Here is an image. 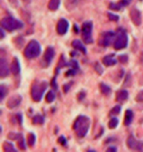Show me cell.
I'll return each instance as SVG.
<instances>
[{
	"instance_id": "cell-40",
	"label": "cell",
	"mask_w": 143,
	"mask_h": 152,
	"mask_svg": "<svg viewBox=\"0 0 143 152\" xmlns=\"http://www.w3.org/2000/svg\"><path fill=\"white\" fill-rule=\"evenodd\" d=\"M85 96H86V93H85L84 91H80V92L78 93L77 99H78L79 102H81V101H82V100L85 98Z\"/></svg>"
},
{
	"instance_id": "cell-42",
	"label": "cell",
	"mask_w": 143,
	"mask_h": 152,
	"mask_svg": "<svg viewBox=\"0 0 143 152\" xmlns=\"http://www.w3.org/2000/svg\"><path fill=\"white\" fill-rule=\"evenodd\" d=\"M72 84H73V82H71V83H65V84L63 85V91H64L65 93L70 90V88L72 87Z\"/></svg>"
},
{
	"instance_id": "cell-26",
	"label": "cell",
	"mask_w": 143,
	"mask_h": 152,
	"mask_svg": "<svg viewBox=\"0 0 143 152\" xmlns=\"http://www.w3.org/2000/svg\"><path fill=\"white\" fill-rule=\"evenodd\" d=\"M23 135L20 133H15V132H10L7 135V138L11 140H18Z\"/></svg>"
},
{
	"instance_id": "cell-13",
	"label": "cell",
	"mask_w": 143,
	"mask_h": 152,
	"mask_svg": "<svg viewBox=\"0 0 143 152\" xmlns=\"http://www.w3.org/2000/svg\"><path fill=\"white\" fill-rule=\"evenodd\" d=\"M115 54H108L104 56L102 58V64L107 66V67H110V66H113L117 64V59H115L114 57Z\"/></svg>"
},
{
	"instance_id": "cell-22",
	"label": "cell",
	"mask_w": 143,
	"mask_h": 152,
	"mask_svg": "<svg viewBox=\"0 0 143 152\" xmlns=\"http://www.w3.org/2000/svg\"><path fill=\"white\" fill-rule=\"evenodd\" d=\"M55 100V91L51 90L45 95V101L47 103H52Z\"/></svg>"
},
{
	"instance_id": "cell-41",
	"label": "cell",
	"mask_w": 143,
	"mask_h": 152,
	"mask_svg": "<svg viewBox=\"0 0 143 152\" xmlns=\"http://www.w3.org/2000/svg\"><path fill=\"white\" fill-rule=\"evenodd\" d=\"M15 120L17 121V122H18V123L21 125V124H22V122H23V116H22V114L17 113L16 115H15Z\"/></svg>"
},
{
	"instance_id": "cell-3",
	"label": "cell",
	"mask_w": 143,
	"mask_h": 152,
	"mask_svg": "<svg viewBox=\"0 0 143 152\" xmlns=\"http://www.w3.org/2000/svg\"><path fill=\"white\" fill-rule=\"evenodd\" d=\"M41 45L36 40H32L28 43L24 51V55L27 59H34L41 53Z\"/></svg>"
},
{
	"instance_id": "cell-36",
	"label": "cell",
	"mask_w": 143,
	"mask_h": 152,
	"mask_svg": "<svg viewBox=\"0 0 143 152\" xmlns=\"http://www.w3.org/2000/svg\"><path fill=\"white\" fill-rule=\"evenodd\" d=\"M135 101L138 102H143V90L140 91L135 97Z\"/></svg>"
},
{
	"instance_id": "cell-9",
	"label": "cell",
	"mask_w": 143,
	"mask_h": 152,
	"mask_svg": "<svg viewBox=\"0 0 143 152\" xmlns=\"http://www.w3.org/2000/svg\"><path fill=\"white\" fill-rule=\"evenodd\" d=\"M11 72V68L8 65V62L6 58H1L0 60V75L2 78H6L9 75Z\"/></svg>"
},
{
	"instance_id": "cell-7",
	"label": "cell",
	"mask_w": 143,
	"mask_h": 152,
	"mask_svg": "<svg viewBox=\"0 0 143 152\" xmlns=\"http://www.w3.org/2000/svg\"><path fill=\"white\" fill-rule=\"evenodd\" d=\"M116 34L112 31H107L101 34L99 37V45L103 47H108L114 44Z\"/></svg>"
},
{
	"instance_id": "cell-43",
	"label": "cell",
	"mask_w": 143,
	"mask_h": 152,
	"mask_svg": "<svg viewBox=\"0 0 143 152\" xmlns=\"http://www.w3.org/2000/svg\"><path fill=\"white\" fill-rule=\"evenodd\" d=\"M51 86L55 90H57V83H56V77H55V76L51 81Z\"/></svg>"
},
{
	"instance_id": "cell-25",
	"label": "cell",
	"mask_w": 143,
	"mask_h": 152,
	"mask_svg": "<svg viewBox=\"0 0 143 152\" xmlns=\"http://www.w3.org/2000/svg\"><path fill=\"white\" fill-rule=\"evenodd\" d=\"M35 140H36V137L34 134V133H29L27 136V144L29 147H33L35 143Z\"/></svg>"
},
{
	"instance_id": "cell-18",
	"label": "cell",
	"mask_w": 143,
	"mask_h": 152,
	"mask_svg": "<svg viewBox=\"0 0 143 152\" xmlns=\"http://www.w3.org/2000/svg\"><path fill=\"white\" fill-rule=\"evenodd\" d=\"M126 143H127V146H128L129 148H131V149H136L139 141H138L132 135H131V136H129V138L127 139V142H126Z\"/></svg>"
},
{
	"instance_id": "cell-49",
	"label": "cell",
	"mask_w": 143,
	"mask_h": 152,
	"mask_svg": "<svg viewBox=\"0 0 143 152\" xmlns=\"http://www.w3.org/2000/svg\"><path fill=\"white\" fill-rule=\"evenodd\" d=\"M140 1H142V0H140Z\"/></svg>"
},
{
	"instance_id": "cell-29",
	"label": "cell",
	"mask_w": 143,
	"mask_h": 152,
	"mask_svg": "<svg viewBox=\"0 0 143 152\" xmlns=\"http://www.w3.org/2000/svg\"><path fill=\"white\" fill-rule=\"evenodd\" d=\"M131 83H132V81H131V73H128L126 75V77H125V79H124L123 85H124V87H131Z\"/></svg>"
},
{
	"instance_id": "cell-1",
	"label": "cell",
	"mask_w": 143,
	"mask_h": 152,
	"mask_svg": "<svg viewBox=\"0 0 143 152\" xmlns=\"http://www.w3.org/2000/svg\"><path fill=\"white\" fill-rule=\"evenodd\" d=\"M73 129L75 132V134L79 138H83L90 129V119L84 115H80L76 118L74 122Z\"/></svg>"
},
{
	"instance_id": "cell-24",
	"label": "cell",
	"mask_w": 143,
	"mask_h": 152,
	"mask_svg": "<svg viewBox=\"0 0 143 152\" xmlns=\"http://www.w3.org/2000/svg\"><path fill=\"white\" fill-rule=\"evenodd\" d=\"M8 93V87L6 84H1L0 87V100L3 101L4 98L7 96Z\"/></svg>"
},
{
	"instance_id": "cell-5",
	"label": "cell",
	"mask_w": 143,
	"mask_h": 152,
	"mask_svg": "<svg viewBox=\"0 0 143 152\" xmlns=\"http://www.w3.org/2000/svg\"><path fill=\"white\" fill-rule=\"evenodd\" d=\"M128 42H129V38L128 35L123 29L120 28L118 30L115 41L113 44V46L115 48V50H121L124 49L128 46Z\"/></svg>"
},
{
	"instance_id": "cell-46",
	"label": "cell",
	"mask_w": 143,
	"mask_h": 152,
	"mask_svg": "<svg viewBox=\"0 0 143 152\" xmlns=\"http://www.w3.org/2000/svg\"><path fill=\"white\" fill-rule=\"evenodd\" d=\"M120 3L121 4L122 7H127V6L129 5V2L127 1V0H121V1H120Z\"/></svg>"
},
{
	"instance_id": "cell-45",
	"label": "cell",
	"mask_w": 143,
	"mask_h": 152,
	"mask_svg": "<svg viewBox=\"0 0 143 152\" xmlns=\"http://www.w3.org/2000/svg\"><path fill=\"white\" fill-rule=\"evenodd\" d=\"M117 148L116 147H109L108 148L106 149L107 152H117Z\"/></svg>"
},
{
	"instance_id": "cell-32",
	"label": "cell",
	"mask_w": 143,
	"mask_h": 152,
	"mask_svg": "<svg viewBox=\"0 0 143 152\" xmlns=\"http://www.w3.org/2000/svg\"><path fill=\"white\" fill-rule=\"evenodd\" d=\"M18 142H17V145H18V148L22 150H26V142H25V140L23 138V136L17 140Z\"/></svg>"
},
{
	"instance_id": "cell-11",
	"label": "cell",
	"mask_w": 143,
	"mask_h": 152,
	"mask_svg": "<svg viewBox=\"0 0 143 152\" xmlns=\"http://www.w3.org/2000/svg\"><path fill=\"white\" fill-rule=\"evenodd\" d=\"M22 102V96L19 94H15L11 96L7 102V106L8 109H15Z\"/></svg>"
},
{
	"instance_id": "cell-8",
	"label": "cell",
	"mask_w": 143,
	"mask_h": 152,
	"mask_svg": "<svg viewBox=\"0 0 143 152\" xmlns=\"http://www.w3.org/2000/svg\"><path fill=\"white\" fill-rule=\"evenodd\" d=\"M69 29V22L64 18H61L56 25V32L60 35H63Z\"/></svg>"
},
{
	"instance_id": "cell-33",
	"label": "cell",
	"mask_w": 143,
	"mask_h": 152,
	"mask_svg": "<svg viewBox=\"0 0 143 152\" xmlns=\"http://www.w3.org/2000/svg\"><path fill=\"white\" fill-rule=\"evenodd\" d=\"M121 4L120 3H111L109 5V8L111 10H114V11H118L121 8Z\"/></svg>"
},
{
	"instance_id": "cell-47",
	"label": "cell",
	"mask_w": 143,
	"mask_h": 152,
	"mask_svg": "<svg viewBox=\"0 0 143 152\" xmlns=\"http://www.w3.org/2000/svg\"><path fill=\"white\" fill-rule=\"evenodd\" d=\"M0 33H1V38H4L5 37V34H4V28L3 27L0 29Z\"/></svg>"
},
{
	"instance_id": "cell-48",
	"label": "cell",
	"mask_w": 143,
	"mask_h": 152,
	"mask_svg": "<svg viewBox=\"0 0 143 152\" xmlns=\"http://www.w3.org/2000/svg\"><path fill=\"white\" fill-rule=\"evenodd\" d=\"M103 131H104V129H103V127H102V128L101 129V131L99 132V134H98V135L96 136V138H99V137H100V136H101V135L102 134V133H103Z\"/></svg>"
},
{
	"instance_id": "cell-2",
	"label": "cell",
	"mask_w": 143,
	"mask_h": 152,
	"mask_svg": "<svg viewBox=\"0 0 143 152\" xmlns=\"http://www.w3.org/2000/svg\"><path fill=\"white\" fill-rule=\"evenodd\" d=\"M48 87V83L46 82H41V83H35L32 85L31 88V97L34 102H39L43 96L45 90Z\"/></svg>"
},
{
	"instance_id": "cell-17",
	"label": "cell",
	"mask_w": 143,
	"mask_h": 152,
	"mask_svg": "<svg viewBox=\"0 0 143 152\" xmlns=\"http://www.w3.org/2000/svg\"><path fill=\"white\" fill-rule=\"evenodd\" d=\"M72 46H73L74 49L80 51L81 53H82L83 54H86V48L80 40H74L73 43H72Z\"/></svg>"
},
{
	"instance_id": "cell-20",
	"label": "cell",
	"mask_w": 143,
	"mask_h": 152,
	"mask_svg": "<svg viewBox=\"0 0 143 152\" xmlns=\"http://www.w3.org/2000/svg\"><path fill=\"white\" fill-rule=\"evenodd\" d=\"M61 0H49L48 3V8L52 11H55L60 7Z\"/></svg>"
},
{
	"instance_id": "cell-34",
	"label": "cell",
	"mask_w": 143,
	"mask_h": 152,
	"mask_svg": "<svg viewBox=\"0 0 143 152\" xmlns=\"http://www.w3.org/2000/svg\"><path fill=\"white\" fill-rule=\"evenodd\" d=\"M67 66H70L71 68H74V69L79 70V64H78L77 61H75V60H71V61L68 63V65H67Z\"/></svg>"
},
{
	"instance_id": "cell-6",
	"label": "cell",
	"mask_w": 143,
	"mask_h": 152,
	"mask_svg": "<svg viewBox=\"0 0 143 152\" xmlns=\"http://www.w3.org/2000/svg\"><path fill=\"white\" fill-rule=\"evenodd\" d=\"M93 22L91 21H86L82 24V41L87 44V45H90L93 43Z\"/></svg>"
},
{
	"instance_id": "cell-27",
	"label": "cell",
	"mask_w": 143,
	"mask_h": 152,
	"mask_svg": "<svg viewBox=\"0 0 143 152\" xmlns=\"http://www.w3.org/2000/svg\"><path fill=\"white\" fill-rule=\"evenodd\" d=\"M120 110H121V107H120V105H116V106H114V107L110 110V115H111V116L118 115V114L120 113Z\"/></svg>"
},
{
	"instance_id": "cell-15",
	"label": "cell",
	"mask_w": 143,
	"mask_h": 152,
	"mask_svg": "<svg viewBox=\"0 0 143 152\" xmlns=\"http://www.w3.org/2000/svg\"><path fill=\"white\" fill-rule=\"evenodd\" d=\"M11 72L14 74V75H17L19 72H20V70H21V67H20V63H19V60L16 58V57H14L13 58V61L11 63Z\"/></svg>"
},
{
	"instance_id": "cell-30",
	"label": "cell",
	"mask_w": 143,
	"mask_h": 152,
	"mask_svg": "<svg viewBox=\"0 0 143 152\" xmlns=\"http://www.w3.org/2000/svg\"><path fill=\"white\" fill-rule=\"evenodd\" d=\"M118 61L121 64H127L129 61V56L127 54H120L118 56Z\"/></svg>"
},
{
	"instance_id": "cell-31",
	"label": "cell",
	"mask_w": 143,
	"mask_h": 152,
	"mask_svg": "<svg viewBox=\"0 0 143 152\" xmlns=\"http://www.w3.org/2000/svg\"><path fill=\"white\" fill-rule=\"evenodd\" d=\"M94 70H95V72L99 75H101L103 73V68H102V66L101 65V64L99 62H96L95 63V64H94Z\"/></svg>"
},
{
	"instance_id": "cell-38",
	"label": "cell",
	"mask_w": 143,
	"mask_h": 152,
	"mask_svg": "<svg viewBox=\"0 0 143 152\" xmlns=\"http://www.w3.org/2000/svg\"><path fill=\"white\" fill-rule=\"evenodd\" d=\"M77 71H78V70H76V69L71 68L70 70H68V72H65V76H74V75H75V74H76Z\"/></svg>"
},
{
	"instance_id": "cell-19",
	"label": "cell",
	"mask_w": 143,
	"mask_h": 152,
	"mask_svg": "<svg viewBox=\"0 0 143 152\" xmlns=\"http://www.w3.org/2000/svg\"><path fill=\"white\" fill-rule=\"evenodd\" d=\"M100 91L103 95H105V96H109V95L112 93L111 87L108 86L107 84H105V83H100Z\"/></svg>"
},
{
	"instance_id": "cell-28",
	"label": "cell",
	"mask_w": 143,
	"mask_h": 152,
	"mask_svg": "<svg viewBox=\"0 0 143 152\" xmlns=\"http://www.w3.org/2000/svg\"><path fill=\"white\" fill-rule=\"evenodd\" d=\"M118 124H119V120L117 118H112L108 123V126L111 129H113L118 126Z\"/></svg>"
},
{
	"instance_id": "cell-21",
	"label": "cell",
	"mask_w": 143,
	"mask_h": 152,
	"mask_svg": "<svg viewBox=\"0 0 143 152\" xmlns=\"http://www.w3.org/2000/svg\"><path fill=\"white\" fill-rule=\"evenodd\" d=\"M2 148H3V150L6 152H15V151H17V149H15V146L11 142H7V141H5L3 143Z\"/></svg>"
},
{
	"instance_id": "cell-37",
	"label": "cell",
	"mask_w": 143,
	"mask_h": 152,
	"mask_svg": "<svg viewBox=\"0 0 143 152\" xmlns=\"http://www.w3.org/2000/svg\"><path fill=\"white\" fill-rule=\"evenodd\" d=\"M108 17H109L110 20L114 21V22H118V21H119V18H120L119 15H114V14H112V13H108Z\"/></svg>"
},
{
	"instance_id": "cell-16",
	"label": "cell",
	"mask_w": 143,
	"mask_h": 152,
	"mask_svg": "<svg viewBox=\"0 0 143 152\" xmlns=\"http://www.w3.org/2000/svg\"><path fill=\"white\" fill-rule=\"evenodd\" d=\"M133 112L131 110H127L125 111V116H124V121L123 123L125 126H130L133 121Z\"/></svg>"
},
{
	"instance_id": "cell-4",
	"label": "cell",
	"mask_w": 143,
	"mask_h": 152,
	"mask_svg": "<svg viewBox=\"0 0 143 152\" xmlns=\"http://www.w3.org/2000/svg\"><path fill=\"white\" fill-rule=\"evenodd\" d=\"M1 26L5 30L13 32L15 30H18V29L23 28L24 24H23V22L18 20V19L14 18L12 16H7L2 19Z\"/></svg>"
},
{
	"instance_id": "cell-44",
	"label": "cell",
	"mask_w": 143,
	"mask_h": 152,
	"mask_svg": "<svg viewBox=\"0 0 143 152\" xmlns=\"http://www.w3.org/2000/svg\"><path fill=\"white\" fill-rule=\"evenodd\" d=\"M135 150H137V151H143V141H139L138 146H137Z\"/></svg>"
},
{
	"instance_id": "cell-14",
	"label": "cell",
	"mask_w": 143,
	"mask_h": 152,
	"mask_svg": "<svg viewBox=\"0 0 143 152\" xmlns=\"http://www.w3.org/2000/svg\"><path fill=\"white\" fill-rule=\"evenodd\" d=\"M128 99H129V92L126 90H120L116 93V101L120 103L127 102Z\"/></svg>"
},
{
	"instance_id": "cell-12",
	"label": "cell",
	"mask_w": 143,
	"mask_h": 152,
	"mask_svg": "<svg viewBox=\"0 0 143 152\" xmlns=\"http://www.w3.org/2000/svg\"><path fill=\"white\" fill-rule=\"evenodd\" d=\"M55 49H53V47L52 46H48L45 52V54H44V62L46 64V66H48L53 59V57H55Z\"/></svg>"
},
{
	"instance_id": "cell-39",
	"label": "cell",
	"mask_w": 143,
	"mask_h": 152,
	"mask_svg": "<svg viewBox=\"0 0 143 152\" xmlns=\"http://www.w3.org/2000/svg\"><path fill=\"white\" fill-rule=\"evenodd\" d=\"M58 143H60L62 146H66L67 145V140L65 139L64 136H60L58 139Z\"/></svg>"
},
{
	"instance_id": "cell-35",
	"label": "cell",
	"mask_w": 143,
	"mask_h": 152,
	"mask_svg": "<svg viewBox=\"0 0 143 152\" xmlns=\"http://www.w3.org/2000/svg\"><path fill=\"white\" fill-rule=\"evenodd\" d=\"M67 65H68V64L66 63V60L64 59V56H63V54H62L61 58H60V60H59V64H58V66H59V68H62V67H65V66H67Z\"/></svg>"
},
{
	"instance_id": "cell-23",
	"label": "cell",
	"mask_w": 143,
	"mask_h": 152,
	"mask_svg": "<svg viewBox=\"0 0 143 152\" xmlns=\"http://www.w3.org/2000/svg\"><path fill=\"white\" fill-rule=\"evenodd\" d=\"M32 121L34 125H42L45 123V118L42 115H40V114H37V115H35L33 118Z\"/></svg>"
},
{
	"instance_id": "cell-10",
	"label": "cell",
	"mask_w": 143,
	"mask_h": 152,
	"mask_svg": "<svg viewBox=\"0 0 143 152\" xmlns=\"http://www.w3.org/2000/svg\"><path fill=\"white\" fill-rule=\"evenodd\" d=\"M130 17L131 22L136 26H139L141 25V14L139 9L137 8H132L130 11Z\"/></svg>"
}]
</instances>
